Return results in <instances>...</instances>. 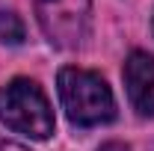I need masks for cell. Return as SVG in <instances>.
I'll list each match as a JSON object with an SVG mask.
<instances>
[{"mask_svg":"<svg viewBox=\"0 0 154 151\" xmlns=\"http://www.w3.org/2000/svg\"><path fill=\"white\" fill-rule=\"evenodd\" d=\"M59 98L65 116L77 128H95L116 119V98L107 80L86 68H62L59 71Z\"/></svg>","mask_w":154,"mask_h":151,"instance_id":"6da1fadb","label":"cell"},{"mask_svg":"<svg viewBox=\"0 0 154 151\" xmlns=\"http://www.w3.org/2000/svg\"><path fill=\"white\" fill-rule=\"evenodd\" d=\"M0 122L30 139H48L54 133L51 101L30 77H15L0 89Z\"/></svg>","mask_w":154,"mask_h":151,"instance_id":"7a4b0ae2","label":"cell"},{"mask_svg":"<svg viewBox=\"0 0 154 151\" xmlns=\"http://www.w3.org/2000/svg\"><path fill=\"white\" fill-rule=\"evenodd\" d=\"M36 18L54 48H80L89 36L92 0H36Z\"/></svg>","mask_w":154,"mask_h":151,"instance_id":"3957f363","label":"cell"},{"mask_svg":"<svg viewBox=\"0 0 154 151\" xmlns=\"http://www.w3.org/2000/svg\"><path fill=\"white\" fill-rule=\"evenodd\" d=\"M125 86L134 110L142 119H154V59L145 51H134L125 62Z\"/></svg>","mask_w":154,"mask_h":151,"instance_id":"277c9868","label":"cell"},{"mask_svg":"<svg viewBox=\"0 0 154 151\" xmlns=\"http://www.w3.org/2000/svg\"><path fill=\"white\" fill-rule=\"evenodd\" d=\"M24 24L15 12H6V9H0V42L3 45H21L24 42Z\"/></svg>","mask_w":154,"mask_h":151,"instance_id":"5b68a950","label":"cell"},{"mask_svg":"<svg viewBox=\"0 0 154 151\" xmlns=\"http://www.w3.org/2000/svg\"><path fill=\"white\" fill-rule=\"evenodd\" d=\"M98 151H131V148H128L125 142H104Z\"/></svg>","mask_w":154,"mask_h":151,"instance_id":"8992f818","label":"cell"},{"mask_svg":"<svg viewBox=\"0 0 154 151\" xmlns=\"http://www.w3.org/2000/svg\"><path fill=\"white\" fill-rule=\"evenodd\" d=\"M0 151H30V148H24V145H18V142H6V139H0Z\"/></svg>","mask_w":154,"mask_h":151,"instance_id":"52a82bcc","label":"cell"},{"mask_svg":"<svg viewBox=\"0 0 154 151\" xmlns=\"http://www.w3.org/2000/svg\"><path fill=\"white\" fill-rule=\"evenodd\" d=\"M151 27H154V21H151Z\"/></svg>","mask_w":154,"mask_h":151,"instance_id":"ba28073f","label":"cell"}]
</instances>
